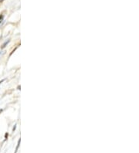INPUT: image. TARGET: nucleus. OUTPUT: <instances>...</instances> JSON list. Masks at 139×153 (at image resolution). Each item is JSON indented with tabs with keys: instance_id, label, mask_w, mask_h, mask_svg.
I'll return each mask as SVG.
<instances>
[{
	"instance_id": "1",
	"label": "nucleus",
	"mask_w": 139,
	"mask_h": 153,
	"mask_svg": "<svg viewBox=\"0 0 139 153\" xmlns=\"http://www.w3.org/2000/svg\"><path fill=\"white\" fill-rule=\"evenodd\" d=\"M3 19H4V15L3 14H1V15H0V23L2 22Z\"/></svg>"
},
{
	"instance_id": "2",
	"label": "nucleus",
	"mask_w": 139,
	"mask_h": 153,
	"mask_svg": "<svg viewBox=\"0 0 139 153\" xmlns=\"http://www.w3.org/2000/svg\"><path fill=\"white\" fill-rule=\"evenodd\" d=\"M9 40H7V41L5 42V43H4V44H3L2 46V47H1V48H2V49L5 48V47L6 46V45H7V44H8V43H9Z\"/></svg>"
},
{
	"instance_id": "3",
	"label": "nucleus",
	"mask_w": 139,
	"mask_h": 153,
	"mask_svg": "<svg viewBox=\"0 0 139 153\" xmlns=\"http://www.w3.org/2000/svg\"><path fill=\"white\" fill-rule=\"evenodd\" d=\"M3 1H4V0H0V4H1Z\"/></svg>"
},
{
	"instance_id": "4",
	"label": "nucleus",
	"mask_w": 139,
	"mask_h": 153,
	"mask_svg": "<svg viewBox=\"0 0 139 153\" xmlns=\"http://www.w3.org/2000/svg\"><path fill=\"white\" fill-rule=\"evenodd\" d=\"M3 81H4V80H2V81H0V84H1V83H2V82H3Z\"/></svg>"
}]
</instances>
